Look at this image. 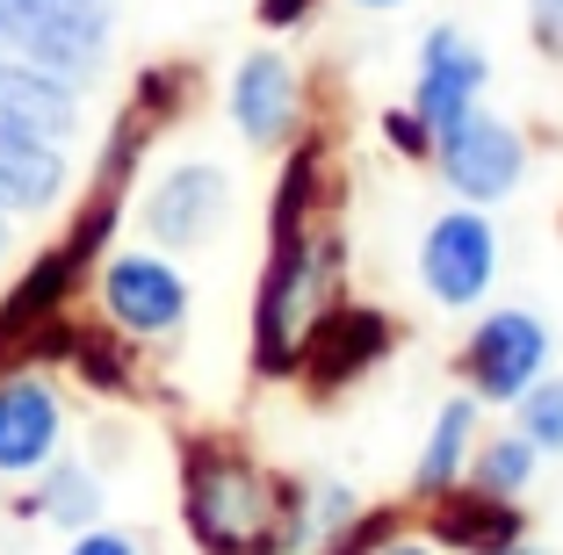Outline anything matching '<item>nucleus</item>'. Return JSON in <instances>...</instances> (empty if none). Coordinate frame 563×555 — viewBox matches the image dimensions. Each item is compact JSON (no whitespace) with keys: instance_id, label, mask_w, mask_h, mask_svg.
I'll list each match as a JSON object with an SVG mask.
<instances>
[{"instance_id":"obj_1","label":"nucleus","mask_w":563,"mask_h":555,"mask_svg":"<svg viewBox=\"0 0 563 555\" xmlns=\"http://www.w3.org/2000/svg\"><path fill=\"white\" fill-rule=\"evenodd\" d=\"M181 526L202 555H311L303 476H275L246 447L188 433L181 441Z\"/></svg>"},{"instance_id":"obj_2","label":"nucleus","mask_w":563,"mask_h":555,"mask_svg":"<svg viewBox=\"0 0 563 555\" xmlns=\"http://www.w3.org/2000/svg\"><path fill=\"white\" fill-rule=\"evenodd\" d=\"M347 296V231L332 217H311L297 231H267V267H261V289H253V376L282 382L297 376V354H303V332Z\"/></svg>"},{"instance_id":"obj_3","label":"nucleus","mask_w":563,"mask_h":555,"mask_svg":"<svg viewBox=\"0 0 563 555\" xmlns=\"http://www.w3.org/2000/svg\"><path fill=\"white\" fill-rule=\"evenodd\" d=\"M117 0H0V51L58 73L87 95L109 66Z\"/></svg>"},{"instance_id":"obj_4","label":"nucleus","mask_w":563,"mask_h":555,"mask_svg":"<svg viewBox=\"0 0 563 555\" xmlns=\"http://www.w3.org/2000/svg\"><path fill=\"white\" fill-rule=\"evenodd\" d=\"M549 354H556L549 318L506 303V311H484L477 325H470L463 354H455V376H463V390L477 397V404H520V397L549 376Z\"/></svg>"},{"instance_id":"obj_5","label":"nucleus","mask_w":563,"mask_h":555,"mask_svg":"<svg viewBox=\"0 0 563 555\" xmlns=\"http://www.w3.org/2000/svg\"><path fill=\"white\" fill-rule=\"evenodd\" d=\"M95 296H101V311H109V325H117L123 340H174V332L188 325V311H196L188 275L159 245L109 253V260L95 267Z\"/></svg>"},{"instance_id":"obj_6","label":"nucleus","mask_w":563,"mask_h":555,"mask_svg":"<svg viewBox=\"0 0 563 555\" xmlns=\"http://www.w3.org/2000/svg\"><path fill=\"white\" fill-rule=\"evenodd\" d=\"M433 166H441L455 202L492 210V202H506L520 180H528V137H520L506 115L470 109L463 123H448V131L433 137Z\"/></svg>"},{"instance_id":"obj_7","label":"nucleus","mask_w":563,"mask_h":555,"mask_svg":"<svg viewBox=\"0 0 563 555\" xmlns=\"http://www.w3.org/2000/svg\"><path fill=\"white\" fill-rule=\"evenodd\" d=\"M498 281V231L477 202H455L427 224L419 238V289L441 303V311H477Z\"/></svg>"},{"instance_id":"obj_8","label":"nucleus","mask_w":563,"mask_h":555,"mask_svg":"<svg viewBox=\"0 0 563 555\" xmlns=\"http://www.w3.org/2000/svg\"><path fill=\"white\" fill-rule=\"evenodd\" d=\"M224 217H232V174L210 166V159L166 166L145 188V202H137V224H145V238L159 245V253H196V245H210L217 231H224Z\"/></svg>"},{"instance_id":"obj_9","label":"nucleus","mask_w":563,"mask_h":555,"mask_svg":"<svg viewBox=\"0 0 563 555\" xmlns=\"http://www.w3.org/2000/svg\"><path fill=\"white\" fill-rule=\"evenodd\" d=\"M390 346H398L390 311H376V303H347V296H340V303H332V311L303 332L297 376L311 382L318 397H332V390H347V382H362L368 368H383V360H390Z\"/></svg>"},{"instance_id":"obj_10","label":"nucleus","mask_w":563,"mask_h":555,"mask_svg":"<svg viewBox=\"0 0 563 555\" xmlns=\"http://www.w3.org/2000/svg\"><path fill=\"white\" fill-rule=\"evenodd\" d=\"M484 87H492L484 44L463 36L455 22H433V30L419 36V58H412V109L427 115V131L441 137L448 123H463L470 109H484Z\"/></svg>"},{"instance_id":"obj_11","label":"nucleus","mask_w":563,"mask_h":555,"mask_svg":"<svg viewBox=\"0 0 563 555\" xmlns=\"http://www.w3.org/2000/svg\"><path fill=\"white\" fill-rule=\"evenodd\" d=\"M224 115L232 131L246 137L253 152H289L303 123V80L282 51H246L232 66V87H224Z\"/></svg>"},{"instance_id":"obj_12","label":"nucleus","mask_w":563,"mask_h":555,"mask_svg":"<svg viewBox=\"0 0 563 555\" xmlns=\"http://www.w3.org/2000/svg\"><path fill=\"white\" fill-rule=\"evenodd\" d=\"M66 447V404L36 368L0 376V476H36Z\"/></svg>"},{"instance_id":"obj_13","label":"nucleus","mask_w":563,"mask_h":555,"mask_svg":"<svg viewBox=\"0 0 563 555\" xmlns=\"http://www.w3.org/2000/svg\"><path fill=\"white\" fill-rule=\"evenodd\" d=\"M427 541L455 555H506L514 541H528V512H520V498L455 484L441 498H427Z\"/></svg>"},{"instance_id":"obj_14","label":"nucleus","mask_w":563,"mask_h":555,"mask_svg":"<svg viewBox=\"0 0 563 555\" xmlns=\"http://www.w3.org/2000/svg\"><path fill=\"white\" fill-rule=\"evenodd\" d=\"M66 145L58 137H36L22 123H0V210L8 217H44L66 202Z\"/></svg>"},{"instance_id":"obj_15","label":"nucleus","mask_w":563,"mask_h":555,"mask_svg":"<svg viewBox=\"0 0 563 555\" xmlns=\"http://www.w3.org/2000/svg\"><path fill=\"white\" fill-rule=\"evenodd\" d=\"M0 123H22V131L66 145V137L80 131V87L58 80V73H44V66H30V58H8V51H0Z\"/></svg>"},{"instance_id":"obj_16","label":"nucleus","mask_w":563,"mask_h":555,"mask_svg":"<svg viewBox=\"0 0 563 555\" xmlns=\"http://www.w3.org/2000/svg\"><path fill=\"white\" fill-rule=\"evenodd\" d=\"M22 512L58 534H87V526L109 520V484L95 476V462H73V455H51L36 469V490L22 498Z\"/></svg>"},{"instance_id":"obj_17","label":"nucleus","mask_w":563,"mask_h":555,"mask_svg":"<svg viewBox=\"0 0 563 555\" xmlns=\"http://www.w3.org/2000/svg\"><path fill=\"white\" fill-rule=\"evenodd\" d=\"M477 419H484V404L470 390L448 397V404L433 411L427 447H419V462H412V498H419V506L441 498V490H455L470 476V455H477Z\"/></svg>"},{"instance_id":"obj_18","label":"nucleus","mask_w":563,"mask_h":555,"mask_svg":"<svg viewBox=\"0 0 563 555\" xmlns=\"http://www.w3.org/2000/svg\"><path fill=\"white\" fill-rule=\"evenodd\" d=\"M534 476H542V447L528 441V433H498V441H477V455H470V476L463 484L477 490H498V498H528Z\"/></svg>"},{"instance_id":"obj_19","label":"nucleus","mask_w":563,"mask_h":555,"mask_svg":"<svg viewBox=\"0 0 563 555\" xmlns=\"http://www.w3.org/2000/svg\"><path fill=\"white\" fill-rule=\"evenodd\" d=\"M58 360H73L95 390H109V397H131L137 390V376H131V354H123L109 332H87V325H66V354Z\"/></svg>"},{"instance_id":"obj_20","label":"nucleus","mask_w":563,"mask_h":555,"mask_svg":"<svg viewBox=\"0 0 563 555\" xmlns=\"http://www.w3.org/2000/svg\"><path fill=\"white\" fill-rule=\"evenodd\" d=\"M514 425L528 433L542 455H563V376H542L528 397L514 404Z\"/></svg>"},{"instance_id":"obj_21","label":"nucleus","mask_w":563,"mask_h":555,"mask_svg":"<svg viewBox=\"0 0 563 555\" xmlns=\"http://www.w3.org/2000/svg\"><path fill=\"white\" fill-rule=\"evenodd\" d=\"M390 534H398V506H376V512L362 506V512H354V520L340 526L332 541H318L311 555H376V548H383Z\"/></svg>"},{"instance_id":"obj_22","label":"nucleus","mask_w":563,"mask_h":555,"mask_svg":"<svg viewBox=\"0 0 563 555\" xmlns=\"http://www.w3.org/2000/svg\"><path fill=\"white\" fill-rule=\"evenodd\" d=\"M383 145L405 152V159H433V131H427V115L405 101V109H383Z\"/></svg>"},{"instance_id":"obj_23","label":"nucleus","mask_w":563,"mask_h":555,"mask_svg":"<svg viewBox=\"0 0 563 555\" xmlns=\"http://www.w3.org/2000/svg\"><path fill=\"white\" fill-rule=\"evenodd\" d=\"M66 555H145V541L101 520V526H87V534H73V541H66Z\"/></svg>"},{"instance_id":"obj_24","label":"nucleus","mask_w":563,"mask_h":555,"mask_svg":"<svg viewBox=\"0 0 563 555\" xmlns=\"http://www.w3.org/2000/svg\"><path fill=\"white\" fill-rule=\"evenodd\" d=\"M528 36L542 58H563V0H528Z\"/></svg>"},{"instance_id":"obj_25","label":"nucleus","mask_w":563,"mask_h":555,"mask_svg":"<svg viewBox=\"0 0 563 555\" xmlns=\"http://www.w3.org/2000/svg\"><path fill=\"white\" fill-rule=\"evenodd\" d=\"M253 15H261V30H303L318 15V0H253Z\"/></svg>"},{"instance_id":"obj_26","label":"nucleus","mask_w":563,"mask_h":555,"mask_svg":"<svg viewBox=\"0 0 563 555\" xmlns=\"http://www.w3.org/2000/svg\"><path fill=\"white\" fill-rule=\"evenodd\" d=\"M376 555H441V548H433V541H405V534H390Z\"/></svg>"},{"instance_id":"obj_27","label":"nucleus","mask_w":563,"mask_h":555,"mask_svg":"<svg viewBox=\"0 0 563 555\" xmlns=\"http://www.w3.org/2000/svg\"><path fill=\"white\" fill-rule=\"evenodd\" d=\"M506 555H556V548H542V541H514Z\"/></svg>"},{"instance_id":"obj_28","label":"nucleus","mask_w":563,"mask_h":555,"mask_svg":"<svg viewBox=\"0 0 563 555\" xmlns=\"http://www.w3.org/2000/svg\"><path fill=\"white\" fill-rule=\"evenodd\" d=\"M354 8H368V15H383V8H405V0H354Z\"/></svg>"},{"instance_id":"obj_29","label":"nucleus","mask_w":563,"mask_h":555,"mask_svg":"<svg viewBox=\"0 0 563 555\" xmlns=\"http://www.w3.org/2000/svg\"><path fill=\"white\" fill-rule=\"evenodd\" d=\"M0 253H8V210H0Z\"/></svg>"}]
</instances>
